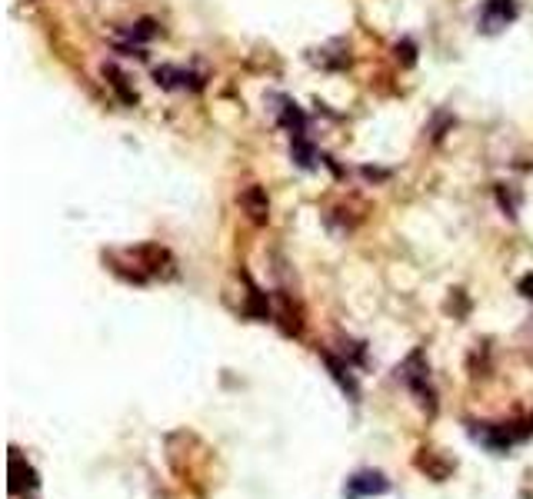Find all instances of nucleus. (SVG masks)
<instances>
[{
  "label": "nucleus",
  "instance_id": "obj_1",
  "mask_svg": "<svg viewBox=\"0 0 533 499\" xmlns=\"http://www.w3.org/2000/svg\"><path fill=\"white\" fill-rule=\"evenodd\" d=\"M530 433H533L530 423H500V426H480V429H470V437L477 439L480 446L490 449V453H496V456L510 453V449L517 446V443H523Z\"/></svg>",
  "mask_w": 533,
  "mask_h": 499
},
{
  "label": "nucleus",
  "instance_id": "obj_8",
  "mask_svg": "<svg viewBox=\"0 0 533 499\" xmlns=\"http://www.w3.org/2000/svg\"><path fill=\"white\" fill-rule=\"evenodd\" d=\"M243 207L250 210V217H254V220H264V217H266V197L257 187L243 193Z\"/></svg>",
  "mask_w": 533,
  "mask_h": 499
},
{
  "label": "nucleus",
  "instance_id": "obj_6",
  "mask_svg": "<svg viewBox=\"0 0 533 499\" xmlns=\"http://www.w3.org/2000/svg\"><path fill=\"white\" fill-rule=\"evenodd\" d=\"M157 84L170 90H187V87H201V80L191 74V70H180V67H160L157 70Z\"/></svg>",
  "mask_w": 533,
  "mask_h": 499
},
{
  "label": "nucleus",
  "instance_id": "obj_5",
  "mask_svg": "<svg viewBox=\"0 0 533 499\" xmlns=\"http://www.w3.org/2000/svg\"><path fill=\"white\" fill-rule=\"evenodd\" d=\"M27 489H37V470L13 453L11 456V493L13 496H20V493H27Z\"/></svg>",
  "mask_w": 533,
  "mask_h": 499
},
{
  "label": "nucleus",
  "instance_id": "obj_3",
  "mask_svg": "<svg viewBox=\"0 0 533 499\" xmlns=\"http://www.w3.org/2000/svg\"><path fill=\"white\" fill-rule=\"evenodd\" d=\"M397 373H400V380H404L406 387L417 393L423 406H430V413L437 410V403H433V389H430V383H427V366H423V353H414V356H410V360H406L404 366L397 370Z\"/></svg>",
  "mask_w": 533,
  "mask_h": 499
},
{
  "label": "nucleus",
  "instance_id": "obj_7",
  "mask_svg": "<svg viewBox=\"0 0 533 499\" xmlns=\"http://www.w3.org/2000/svg\"><path fill=\"white\" fill-rule=\"evenodd\" d=\"M417 466H420V470H423V473H430L433 479H447V473L454 470L450 462H444V466H440V462L433 460V453H427V449H423V453H420V456H417Z\"/></svg>",
  "mask_w": 533,
  "mask_h": 499
},
{
  "label": "nucleus",
  "instance_id": "obj_10",
  "mask_svg": "<svg viewBox=\"0 0 533 499\" xmlns=\"http://www.w3.org/2000/svg\"><path fill=\"white\" fill-rule=\"evenodd\" d=\"M521 293H523V297H530V299H533V274H527V276L521 280Z\"/></svg>",
  "mask_w": 533,
  "mask_h": 499
},
{
  "label": "nucleus",
  "instance_id": "obj_9",
  "mask_svg": "<svg viewBox=\"0 0 533 499\" xmlns=\"http://www.w3.org/2000/svg\"><path fill=\"white\" fill-rule=\"evenodd\" d=\"M327 366H331V373L337 376V383H340L343 389H350V397H357V383H354V376H350V370H347L343 363L333 360V356H327Z\"/></svg>",
  "mask_w": 533,
  "mask_h": 499
},
{
  "label": "nucleus",
  "instance_id": "obj_2",
  "mask_svg": "<svg viewBox=\"0 0 533 499\" xmlns=\"http://www.w3.org/2000/svg\"><path fill=\"white\" fill-rule=\"evenodd\" d=\"M517 20V0H483L480 7V30L500 34Z\"/></svg>",
  "mask_w": 533,
  "mask_h": 499
},
{
  "label": "nucleus",
  "instance_id": "obj_4",
  "mask_svg": "<svg viewBox=\"0 0 533 499\" xmlns=\"http://www.w3.org/2000/svg\"><path fill=\"white\" fill-rule=\"evenodd\" d=\"M390 493V479L377 470H364V473H354L343 487V499H370V496H383Z\"/></svg>",
  "mask_w": 533,
  "mask_h": 499
}]
</instances>
